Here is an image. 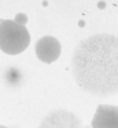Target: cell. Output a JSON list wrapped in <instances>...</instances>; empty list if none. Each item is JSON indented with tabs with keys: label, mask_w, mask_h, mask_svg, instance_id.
<instances>
[{
	"label": "cell",
	"mask_w": 118,
	"mask_h": 128,
	"mask_svg": "<svg viewBox=\"0 0 118 128\" xmlns=\"http://www.w3.org/2000/svg\"><path fill=\"white\" fill-rule=\"evenodd\" d=\"M87 128H89V127H87Z\"/></svg>",
	"instance_id": "52a82bcc"
},
{
	"label": "cell",
	"mask_w": 118,
	"mask_h": 128,
	"mask_svg": "<svg viewBox=\"0 0 118 128\" xmlns=\"http://www.w3.org/2000/svg\"><path fill=\"white\" fill-rule=\"evenodd\" d=\"M0 128H7V127H4V125H0Z\"/></svg>",
	"instance_id": "8992f818"
},
{
	"label": "cell",
	"mask_w": 118,
	"mask_h": 128,
	"mask_svg": "<svg viewBox=\"0 0 118 128\" xmlns=\"http://www.w3.org/2000/svg\"><path fill=\"white\" fill-rule=\"evenodd\" d=\"M91 128H118V108L113 105L98 106Z\"/></svg>",
	"instance_id": "5b68a950"
},
{
	"label": "cell",
	"mask_w": 118,
	"mask_h": 128,
	"mask_svg": "<svg viewBox=\"0 0 118 128\" xmlns=\"http://www.w3.org/2000/svg\"><path fill=\"white\" fill-rule=\"evenodd\" d=\"M30 43V34L26 26L15 20L0 21V50L8 55L23 52Z\"/></svg>",
	"instance_id": "7a4b0ae2"
},
{
	"label": "cell",
	"mask_w": 118,
	"mask_h": 128,
	"mask_svg": "<svg viewBox=\"0 0 118 128\" xmlns=\"http://www.w3.org/2000/svg\"><path fill=\"white\" fill-rule=\"evenodd\" d=\"M36 55L44 64H52L60 55V43L52 36H44L36 43Z\"/></svg>",
	"instance_id": "277c9868"
},
{
	"label": "cell",
	"mask_w": 118,
	"mask_h": 128,
	"mask_svg": "<svg viewBox=\"0 0 118 128\" xmlns=\"http://www.w3.org/2000/svg\"><path fill=\"white\" fill-rule=\"evenodd\" d=\"M40 128H85L80 118L69 110H55L43 120Z\"/></svg>",
	"instance_id": "3957f363"
},
{
	"label": "cell",
	"mask_w": 118,
	"mask_h": 128,
	"mask_svg": "<svg viewBox=\"0 0 118 128\" xmlns=\"http://www.w3.org/2000/svg\"><path fill=\"white\" fill-rule=\"evenodd\" d=\"M73 76L88 94L109 96L118 92V37L89 36L77 46L71 59Z\"/></svg>",
	"instance_id": "6da1fadb"
}]
</instances>
